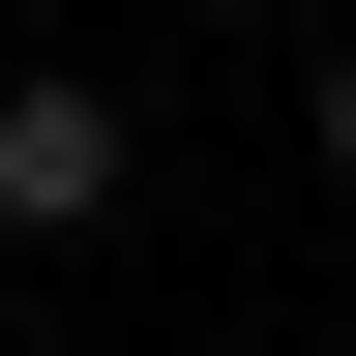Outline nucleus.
Returning <instances> with one entry per match:
<instances>
[{"mask_svg": "<svg viewBox=\"0 0 356 356\" xmlns=\"http://www.w3.org/2000/svg\"><path fill=\"white\" fill-rule=\"evenodd\" d=\"M0 238H119V89H89V60L0 89Z\"/></svg>", "mask_w": 356, "mask_h": 356, "instance_id": "nucleus-1", "label": "nucleus"}, {"mask_svg": "<svg viewBox=\"0 0 356 356\" xmlns=\"http://www.w3.org/2000/svg\"><path fill=\"white\" fill-rule=\"evenodd\" d=\"M327 178H356V60H327Z\"/></svg>", "mask_w": 356, "mask_h": 356, "instance_id": "nucleus-2", "label": "nucleus"}]
</instances>
